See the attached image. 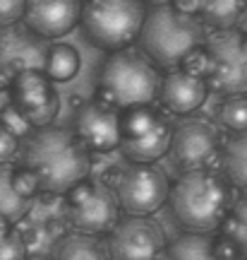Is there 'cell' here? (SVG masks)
<instances>
[{
    "label": "cell",
    "instance_id": "cell-22",
    "mask_svg": "<svg viewBox=\"0 0 247 260\" xmlns=\"http://www.w3.org/2000/svg\"><path fill=\"white\" fill-rule=\"evenodd\" d=\"M79 53L77 48L70 44H51L46 56V68L44 73L53 80V82H67L79 73Z\"/></svg>",
    "mask_w": 247,
    "mask_h": 260
},
{
    "label": "cell",
    "instance_id": "cell-24",
    "mask_svg": "<svg viewBox=\"0 0 247 260\" xmlns=\"http://www.w3.org/2000/svg\"><path fill=\"white\" fill-rule=\"evenodd\" d=\"M219 123L233 133L247 130V96L245 94H230L219 106Z\"/></svg>",
    "mask_w": 247,
    "mask_h": 260
},
{
    "label": "cell",
    "instance_id": "cell-5",
    "mask_svg": "<svg viewBox=\"0 0 247 260\" xmlns=\"http://www.w3.org/2000/svg\"><path fill=\"white\" fill-rule=\"evenodd\" d=\"M144 17V0H84L79 24L94 46L110 53L137 41Z\"/></svg>",
    "mask_w": 247,
    "mask_h": 260
},
{
    "label": "cell",
    "instance_id": "cell-13",
    "mask_svg": "<svg viewBox=\"0 0 247 260\" xmlns=\"http://www.w3.org/2000/svg\"><path fill=\"white\" fill-rule=\"evenodd\" d=\"M10 102H15L24 111L34 128L53 125L60 111V96L53 89V80L44 70H24L12 80Z\"/></svg>",
    "mask_w": 247,
    "mask_h": 260
},
{
    "label": "cell",
    "instance_id": "cell-20",
    "mask_svg": "<svg viewBox=\"0 0 247 260\" xmlns=\"http://www.w3.org/2000/svg\"><path fill=\"white\" fill-rule=\"evenodd\" d=\"M29 203L31 200L19 195V190L15 188V167H10L8 161L0 164V214H5L12 224H17L31 210Z\"/></svg>",
    "mask_w": 247,
    "mask_h": 260
},
{
    "label": "cell",
    "instance_id": "cell-27",
    "mask_svg": "<svg viewBox=\"0 0 247 260\" xmlns=\"http://www.w3.org/2000/svg\"><path fill=\"white\" fill-rule=\"evenodd\" d=\"M15 188L19 190V195H24L27 200H31L41 190V183H38L36 174L22 164V167H15Z\"/></svg>",
    "mask_w": 247,
    "mask_h": 260
},
{
    "label": "cell",
    "instance_id": "cell-4",
    "mask_svg": "<svg viewBox=\"0 0 247 260\" xmlns=\"http://www.w3.org/2000/svg\"><path fill=\"white\" fill-rule=\"evenodd\" d=\"M158 65L147 56L132 48L110 51L99 70V96L101 102L110 104L115 109L144 106L158 99L161 89Z\"/></svg>",
    "mask_w": 247,
    "mask_h": 260
},
{
    "label": "cell",
    "instance_id": "cell-12",
    "mask_svg": "<svg viewBox=\"0 0 247 260\" xmlns=\"http://www.w3.org/2000/svg\"><path fill=\"white\" fill-rule=\"evenodd\" d=\"M51 39L36 34L27 22L0 27V70L17 77L24 70H44Z\"/></svg>",
    "mask_w": 247,
    "mask_h": 260
},
{
    "label": "cell",
    "instance_id": "cell-34",
    "mask_svg": "<svg viewBox=\"0 0 247 260\" xmlns=\"http://www.w3.org/2000/svg\"><path fill=\"white\" fill-rule=\"evenodd\" d=\"M27 260H46L44 255H31V258H27Z\"/></svg>",
    "mask_w": 247,
    "mask_h": 260
},
{
    "label": "cell",
    "instance_id": "cell-7",
    "mask_svg": "<svg viewBox=\"0 0 247 260\" xmlns=\"http://www.w3.org/2000/svg\"><path fill=\"white\" fill-rule=\"evenodd\" d=\"M120 152L128 161H156L171 149L173 125L151 104L120 111Z\"/></svg>",
    "mask_w": 247,
    "mask_h": 260
},
{
    "label": "cell",
    "instance_id": "cell-29",
    "mask_svg": "<svg viewBox=\"0 0 247 260\" xmlns=\"http://www.w3.org/2000/svg\"><path fill=\"white\" fill-rule=\"evenodd\" d=\"M17 147H19V138L12 135V133L0 123V164H5V161H10V159L15 157Z\"/></svg>",
    "mask_w": 247,
    "mask_h": 260
},
{
    "label": "cell",
    "instance_id": "cell-11",
    "mask_svg": "<svg viewBox=\"0 0 247 260\" xmlns=\"http://www.w3.org/2000/svg\"><path fill=\"white\" fill-rule=\"evenodd\" d=\"M221 135L216 125L207 118H183L173 125L171 157L178 167L187 169H211L219 159Z\"/></svg>",
    "mask_w": 247,
    "mask_h": 260
},
{
    "label": "cell",
    "instance_id": "cell-26",
    "mask_svg": "<svg viewBox=\"0 0 247 260\" xmlns=\"http://www.w3.org/2000/svg\"><path fill=\"white\" fill-rule=\"evenodd\" d=\"M29 258V243L19 232L5 234L0 239V260H27Z\"/></svg>",
    "mask_w": 247,
    "mask_h": 260
},
{
    "label": "cell",
    "instance_id": "cell-2",
    "mask_svg": "<svg viewBox=\"0 0 247 260\" xmlns=\"http://www.w3.org/2000/svg\"><path fill=\"white\" fill-rule=\"evenodd\" d=\"M168 205L185 232H216L233 205L228 178L214 169H187L171 183Z\"/></svg>",
    "mask_w": 247,
    "mask_h": 260
},
{
    "label": "cell",
    "instance_id": "cell-1",
    "mask_svg": "<svg viewBox=\"0 0 247 260\" xmlns=\"http://www.w3.org/2000/svg\"><path fill=\"white\" fill-rule=\"evenodd\" d=\"M22 161L36 174L41 190L48 195H65L79 181L89 178L92 152L74 130L46 125L34 128L24 138Z\"/></svg>",
    "mask_w": 247,
    "mask_h": 260
},
{
    "label": "cell",
    "instance_id": "cell-35",
    "mask_svg": "<svg viewBox=\"0 0 247 260\" xmlns=\"http://www.w3.org/2000/svg\"><path fill=\"white\" fill-rule=\"evenodd\" d=\"M235 260H247V258H240V255H238V258H235Z\"/></svg>",
    "mask_w": 247,
    "mask_h": 260
},
{
    "label": "cell",
    "instance_id": "cell-16",
    "mask_svg": "<svg viewBox=\"0 0 247 260\" xmlns=\"http://www.w3.org/2000/svg\"><path fill=\"white\" fill-rule=\"evenodd\" d=\"M207 80L194 73H187L183 68L171 70L161 80V89H158V99L166 111L175 113V116H190L197 109H201V104L207 102Z\"/></svg>",
    "mask_w": 247,
    "mask_h": 260
},
{
    "label": "cell",
    "instance_id": "cell-30",
    "mask_svg": "<svg viewBox=\"0 0 247 260\" xmlns=\"http://www.w3.org/2000/svg\"><path fill=\"white\" fill-rule=\"evenodd\" d=\"M171 5H175L185 15H197L199 17V0H171Z\"/></svg>",
    "mask_w": 247,
    "mask_h": 260
},
{
    "label": "cell",
    "instance_id": "cell-6",
    "mask_svg": "<svg viewBox=\"0 0 247 260\" xmlns=\"http://www.w3.org/2000/svg\"><path fill=\"white\" fill-rule=\"evenodd\" d=\"M63 214L65 222L74 232L108 236L120 219V203L115 190L103 181L84 178L74 188L63 195Z\"/></svg>",
    "mask_w": 247,
    "mask_h": 260
},
{
    "label": "cell",
    "instance_id": "cell-19",
    "mask_svg": "<svg viewBox=\"0 0 247 260\" xmlns=\"http://www.w3.org/2000/svg\"><path fill=\"white\" fill-rule=\"evenodd\" d=\"M221 167L230 186L247 193V130L235 133V138L228 140V145L221 152Z\"/></svg>",
    "mask_w": 247,
    "mask_h": 260
},
{
    "label": "cell",
    "instance_id": "cell-14",
    "mask_svg": "<svg viewBox=\"0 0 247 260\" xmlns=\"http://www.w3.org/2000/svg\"><path fill=\"white\" fill-rule=\"evenodd\" d=\"M74 133L89 152H113L120 147V109L94 99L79 104L74 116Z\"/></svg>",
    "mask_w": 247,
    "mask_h": 260
},
{
    "label": "cell",
    "instance_id": "cell-18",
    "mask_svg": "<svg viewBox=\"0 0 247 260\" xmlns=\"http://www.w3.org/2000/svg\"><path fill=\"white\" fill-rule=\"evenodd\" d=\"M53 260H110V248L96 234L72 232L55 243Z\"/></svg>",
    "mask_w": 247,
    "mask_h": 260
},
{
    "label": "cell",
    "instance_id": "cell-10",
    "mask_svg": "<svg viewBox=\"0 0 247 260\" xmlns=\"http://www.w3.org/2000/svg\"><path fill=\"white\" fill-rule=\"evenodd\" d=\"M110 260H163L168 241L161 224L144 214L118 219L108 234Z\"/></svg>",
    "mask_w": 247,
    "mask_h": 260
},
{
    "label": "cell",
    "instance_id": "cell-21",
    "mask_svg": "<svg viewBox=\"0 0 247 260\" xmlns=\"http://www.w3.org/2000/svg\"><path fill=\"white\" fill-rule=\"evenodd\" d=\"M247 0H199V17L214 29H230L238 24Z\"/></svg>",
    "mask_w": 247,
    "mask_h": 260
},
{
    "label": "cell",
    "instance_id": "cell-15",
    "mask_svg": "<svg viewBox=\"0 0 247 260\" xmlns=\"http://www.w3.org/2000/svg\"><path fill=\"white\" fill-rule=\"evenodd\" d=\"M82 0H27L24 22L46 39L70 34L82 19Z\"/></svg>",
    "mask_w": 247,
    "mask_h": 260
},
{
    "label": "cell",
    "instance_id": "cell-32",
    "mask_svg": "<svg viewBox=\"0 0 247 260\" xmlns=\"http://www.w3.org/2000/svg\"><path fill=\"white\" fill-rule=\"evenodd\" d=\"M235 29H238V31H242V34L247 37V8L242 10V15H240V19H238V24H235Z\"/></svg>",
    "mask_w": 247,
    "mask_h": 260
},
{
    "label": "cell",
    "instance_id": "cell-17",
    "mask_svg": "<svg viewBox=\"0 0 247 260\" xmlns=\"http://www.w3.org/2000/svg\"><path fill=\"white\" fill-rule=\"evenodd\" d=\"M238 253L223 234L183 232L168 243L163 260H235Z\"/></svg>",
    "mask_w": 247,
    "mask_h": 260
},
{
    "label": "cell",
    "instance_id": "cell-36",
    "mask_svg": "<svg viewBox=\"0 0 247 260\" xmlns=\"http://www.w3.org/2000/svg\"><path fill=\"white\" fill-rule=\"evenodd\" d=\"M0 111H3V106H0Z\"/></svg>",
    "mask_w": 247,
    "mask_h": 260
},
{
    "label": "cell",
    "instance_id": "cell-28",
    "mask_svg": "<svg viewBox=\"0 0 247 260\" xmlns=\"http://www.w3.org/2000/svg\"><path fill=\"white\" fill-rule=\"evenodd\" d=\"M27 0H0V27L24 19Z\"/></svg>",
    "mask_w": 247,
    "mask_h": 260
},
{
    "label": "cell",
    "instance_id": "cell-3",
    "mask_svg": "<svg viewBox=\"0 0 247 260\" xmlns=\"http://www.w3.org/2000/svg\"><path fill=\"white\" fill-rule=\"evenodd\" d=\"M139 46L158 68H180L194 48L207 44L204 22L197 15H185L180 10L163 3L147 10V17L139 31Z\"/></svg>",
    "mask_w": 247,
    "mask_h": 260
},
{
    "label": "cell",
    "instance_id": "cell-31",
    "mask_svg": "<svg viewBox=\"0 0 247 260\" xmlns=\"http://www.w3.org/2000/svg\"><path fill=\"white\" fill-rule=\"evenodd\" d=\"M12 232V222H10L5 214H0V239L5 236V234H10Z\"/></svg>",
    "mask_w": 247,
    "mask_h": 260
},
{
    "label": "cell",
    "instance_id": "cell-25",
    "mask_svg": "<svg viewBox=\"0 0 247 260\" xmlns=\"http://www.w3.org/2000/svg\"><path fill=\"white\" fill-rule=\"evenodd\" d=\"M0 123H3L12 135H17L19 140L27 138L29 133H31V128H34V125L29 123V118L24 116V111H22L15 102H10L8 106H3V111H0Z\"/></svg>",
    "mask_w": 247,
    "mask_h": 260
},
{
    "label": "cell",
    "instance_id": "cell-9",
    "mask_svg": "<svg viewBox=\"0 0 247 260\" xmlns=\"http://www.w3.org/2000/svg\"><path fill=\"white\" fill-rule=\"evenodd\" d=\"M207 87L209 92L223 94H245L247 92V39L235 27L216 29L207 37Z\"/></svg>",
    "mask_w": 247,
    "mask_h": 260
},
{
    "label": "cell",
    "instance_id": "cell-23",
    "mask_svg": "<svg viewBox=\"0 0 247 260\" xmlns=\"http://www.w3.org/2000/svg\"><path fill=\"white\" fill-rule=\"evenodd\" d=\"M221 234L228 239L240 258H247V195L233 200L226 219L221 224Z\"/></svg>",
    "mask_w": 247,
    "mask_h": 260
},
{
    "label": "cell",
    "instance_id": "cell-8",
    "mask_svg": "<svg viewBox=\"0 0 247 260\" xmlns=\"http://www.w3.org/2000/svg\"><path fill=\"white\" fill-rule=\"evenodd\" d=\"M125 214H144L151 217L168 203L171 181L163 169L154 161H130L128 167L113 169V178L108 183Z\"/></svg>",
    "mask_w": 247,
    "mask_h": 260
},
{
    "label": "cell",
    "instance_id": "cell-33",
    "mask_svg": "<svg viewBox=\"0 0 247 260\" xmlns=\"http://www.w3.org/2000/svg\"><path fill=\"white\" fill-rule=\"evenodd\" d=\"M144 3H154V5H163V3H171V0H144Z\"/></svg>",
    "mask_w": 247,
    "mask_h": 260
}]
</instances>
